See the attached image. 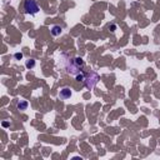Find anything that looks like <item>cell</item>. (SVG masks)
Wrapping results in <instances>:
<instances>
[{"label": "cell", "mask_w": 160, "mask_h": 160, "mask_svg": "<svg viewBox=\"0 0 160 160\" xmlns=\"http://www.w3.org/2000/svg\"><path fill=\"white\" fill-rule=\"evenodd\" d=\"M71 95H73V91H71L70 88H63V89H60V91H59V98L61 100L70 99Z\"/></svg>", "instance_id": "3"}, {"label": "cell", "mask_w": 160, "mask_h": 160, "mask_svg": "<svg viewBox=\"0 0 160 160\" xmlns=\"http://www.w3.org/2000/svg\"><path fill=\"white\" fill-rule=\"evenodd\" d=\"M39 5L35 0H25L24 1V13L26 15H36L39 13Z\"/></svg>", "instance_id": "1"}, {"label": "cell", "mask_w": 160, "mask_h": 160, "mask_svg": "<svg viewBox=\"0 0 160 160\" xmlns=\"http://www.w3.org/2000/svg\"><path fill=\"white\" fill-rule=\"evenodd\" d=\"M50 33H52L53 36H59L63 33V28L60 25H53L52 29H50Z\"/></svg>", "instance_id": "4"}, {"label": "cell", "mask_w": 160, "mask_h": 160, "mask_svg": "<svg viewBox=\"0 0 160 160\" xmlns=\"http://www.w3.org/2000/svg\"><path fill=\"white\" fill-rule=\"evenodd\" d=\"M74 63H75V65H78L81 69V68L84 66V60L81 59V58H75V60H74Z\"/></svg>", "instance_id": "7"}, {"label": "cell", "mask_w": 160, "mask_h": 160, "mask_svg": "<svg viewBox=\"0 0 160 160\" xmlns=\"http://www.w3.org/2000/svg\"><path fill=\"white\" fill-rule=\"evenodd\" d=\"M28 106H29V103L26 100H19L18 101V104H16V108L19 109V110H26L28 109Z\"/></svg>", "instance_id": "5"}, {"label": "cell", "mask_w": 160, "mask_h": 160, "mask_svg": "<svg viewBox=\"0 0 160 160\" xmlns=\"http://www.w3.org/2000/svg\"><path fill=\"white\" fill-rule=\"evenodd\" d=\"M76 80H78V81H84V80H85V75H84L83 73H80V74L78 73V74H76Z\"/></svg>", "instance_id": "8"}, {"label": "cell", "mask_w": 160, "mask_h": 160, "mask_svg": "<svg viewBox=\"0 0 160 160\" xmlns=\"http://www.w3.org/2000/svg\"><path fill=\"white\" fill-rule=\"evenodd\" d=\"M25 66H26V69H34L35 68V60L34 59H29L28 61L25 63Z\"/></svg>", "instance_id": "6"}, {"label": "cell", "mask_w": 160, "mask_h": 160, "mask_svg": "<svg viewBox=\"0 0 160 160\" xmlns=\"http://www.w3.org/2000/svg\"><path fill=\"white\" fill-rule=\"evenodd\" d=\"M14 58H15L16 60H21L23 59V53H15Z\"/></svg>", "instance_id": "9"}, {"label": "cell", "mask_w": 160, "mask_h": 160, "mask_svg": "<svg viewBox=\"0 0 160 160\" xmlns=\"http://www.w3.org/2000/svg\"><path fill=\"white\" fill-rule=\"evenodd\" d=\"M91 75H90V73L86 75V78H85V80H84V83H85V85H86V88H89V89H93V88L96 85V83H98V80H99V75H98L96 73H95V75L93 76V79L90 78Z\"/></svg>", "instance_id": "2"}]
</instances>
